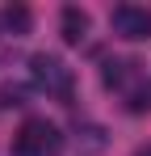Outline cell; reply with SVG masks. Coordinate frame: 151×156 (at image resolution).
I'll return each mask as SVG.
<instances>
[{"label": "cell", "instance_id": "cell-1", "mask_svg": "<svg viewBox=\"0 0 151 156\" xmlns=\"http://www.w3.org/2000/svg\"><path fill=\"white\" fill-rule=\"evenodd\" d=\"M63 131L46 118H25L21 131L13 135V156H59L63 152Z\"/></svg>", "mask_w": 151, "mask_h": 156}, {"label": "cell", "instance_id": "cell-2", "mask_svg": "<svg viewBox=\"0 0 151 156\" xmlns=\"http://www.w3.org/2000/svg\"><path fill=\"white\" fill-rule=\"evenodd\" d=\"M29 80H34V89H46V93H55V97H63V101H72V68L59 59V55L50 51H38L34 59H29Z\"/></svg>", "mask_w": 151, "mask_h": 156}, {"label": "cell", "instance_id": "cell-3", "mask_svg": "<svg viewBox=\"0 0 151 156\" xmlns=\"http://www.w3.org/2000/svg\"><path fill=\"white\" fill-rule=\"evenodd\" d=\"M109 30L118 38H126V42H143V38H151V9H143V4H118L109 13Z\"/></svg>", "mask_w": 151, "mask_h": 156}, {"label": "cell", "instance_id": "cell-4", "mask_svg": "<svg viewBox=\"0 0 151 156\" xmlns=\"http://www.w3.org/2000/svg\"><path fill=\"white\" fill-rule=\"evenodd\" d=\"M88 30H92V17H88L80 4H67V9L59 13V34H63L67 47H80V42L88 38Z\"/></svg>", "mask_w": 151, "mask_h": 156}, {"label": "cell", "instance_id": "cell-5", "mask_svg": "<svg viewBox=\"0 0 151 156\" xmlns=\"http://www.w3.org/2000/svg\"><path fill=\"white\" fill-rule=\"evenodd\" d=\"M0 21H4V30H8V34H17V38H21V34H29V30H34V13H29L25 4H8V9L0 13Z\"/></svg>", "mask_w": 151, "mask_h": 156}, {"label": "cell", "instance_id": "cell-6", "mask_svg": "<svg viewBox=\"0 0 151 156\" xmlns=\"http://www.w3.org/2000/svg\"><path fill=\"white\" fill-rule=\"evenodd\" d=\"M130 68H139V63H130V59H105V72H101V84L105 89H118L126 76H130Z\"/></svg>", "mask_w": 151, "mask_h": 156}, {"label": "cell", "instance_id": "cell-7", "mask_svg": "<svg viewBox=\"0 0 151 156\" xmlns=\"http://www.w3.org/2000/svg\"><path fill=\"white\" fill-rule=\"evenodd\" d=\"M21 97H25V89H17V84H4V89H0V110H8V105H25Z\"/></svg>", "mask_w": 151, "mask_h": 156}, {"label": "cell", "instance_id": "cell-8", "mask_svg": "<svg viewBox=\"0 0 151 156\" xmlns=\"http://www.w3.org/2000/svg\"><path fill=\"white\" fill-rule=\"evenodd\" d=\"M134 156H151V144H147V148H139V152H134Z\"/></svg>", "mask_w": 151, "mask_h": 156}]
</instances>
